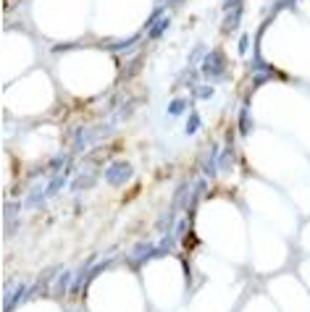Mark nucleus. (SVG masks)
I'll return each mask as SVG.
<instances>
[{
  "label": "nucleus",
  "mask_w": 310,
  "mask_h": 312,
  "mask_svg": "<svg viewBox=\"0 0 310 312\" xmlns=\"http://www.w3.org/2000/svg\"><path fill=\"white\" fill-rule=\"evenodd\" d=\"M242 13H244V8H242V5H239V8H234V11H229V13H226V18H224V32H226V34H232V32H236V29H239Z\"/></svg>",
  "instance_id": "39448f33"
},
{
  "label": "nucleus",
  "mask_w": 310,
  "mask_h": 312,
  "mask_svg": "<svg viewBox=\"0 0 310 312\" xmlns=\"http://www.w3.org/2000/svg\"><path fill=\"white\" fill-rule=\"evenodd\" d=\"M252 131V121H250V108L247 105H242V110H239V134L242 136H247Z\"/></svg>",
  "instance_id": "6e6552de"
},
{
  "label": "nucleus",
  "mask_w": 310,
  "mask_h": 312,
  "mask_svg": "<svg viewBox=\"0 0 310 312\" xmlns=\"http://www.w3.org/2000/svg\"><path fill=\"white\" fill-rule=\"evenodd\" d=\"M236 50H239V55H244V53L250 50V37H247V34L239 37V42H236Z\"/></svg>",
  "instance_id": "f3484780"
},
{
  "label": "nucleus",
  "mask_w": 310,
  "mask_h": 312,
  "mask_svg": "<svg viewBox=\"0 0 310 312\" xmlns=\"http://www.w3.org/2000/svg\"><path fill=\"white\" fill-rule=\"evenodd\" d=\"M71 283H74V275H71V270H63L61 278H58V283H56V294H58V297H63L66 291H71Z\"/></svg>",
  "instance_id": "423d86ee"
},
{
  "label": "nucleus",
  "mask_w": 310,
  "mask_h": 312,
  "mask_svg": "<svg viewBox=\"0 0 310 312\" xmlns=\"http://www.w3.org/2000/svg\"><path fill=\"white\" fill-rule=\"evenodd\" d=\"M205 55H208V50L203 48V45H197V48H195L192 53H189V66H195L197 58H205Z\"/></svg>",
  "instance_id": "dca6fc26"
},
{
  "label": "nucleus",
  "mask_w": 310,
  "mask_h": 312,
  "mask_svg": "<svg viewBox=\"0 0 310 312\" xmlns=\"http://www.w3.org/2000/svg\"><path fill=\"white\" fill-rule=\"evenodd\" d=\"M132 42H140V34H132V37H126V40H116V42H108V45H103L105 50H116V53H121V50H126Z\"/></svg>",
  "instance_id": "0eeeda50"
},
{
  "label": "nucleus",
  "mask_w": 310,
  "mask_h": 312,
  "mask_svg": "<svg viewBox=\"0 0 310 312\" xmlns=\"http://www.w3.org/2000/svg\"><path fill=\"white\" fill-rule=\"evenodd\" d=\"M273 76H276V71H273V68H268L266 73H258V76L252 79V87H263V84H266L268 79H273Z\"/></svg>",
  "instance_id": "2eb2a0df"
},
{
  "label": "nucleus",
  "mask_w": 310,
  "mask_h": 312,
  "mask_svg": "<svg viewBox=\"0 0 310 312\" xmlns=\"http://www.w3.org/2000/svg\"><path fill=\"white\" fill-rule=\"evenodd\" d=\"M195 97H200V100L213 97V87H211V84H197V87H195Z\"/></svg>",
  "instance_id": "4468645a"
},
{
  "label": "nucleus",
  "mask_w": 310,
  "mask_h": 312,
  "mask_svg": "<svg viewBox=\"0 0 310 312\" xmlns=\"http://www.w3.org/2000/svg\"><path fill=\"white\" fill-rule=\"evenodd\" d=\"M168 3H181V0H168Z\"/></svg>",
  "instance_id": "412c9836"
},
{
  "label": "nucleus",
  "mask_w": 310,
  "mask_h": 312,
  "mask_svg": "<svg viewBox=\"0 0 310 312\" xmlns=\"http://www.w3.org/2000/svg\"><path fill=\"white\" fill-rule=\"evenodd\" d=\"M203 126V121H200V113H189V118H187V128L184 131L192 136V134H197V128Z\"/></svg>",
  "instance_id": "ddd939ff"
},
{
  "label": "nucleus",
  "mask_w": 310,
  "mask_h": 312,
  "mask_svg": "<svg viewBox=\"0 0 310 312\" xmlns=\"http://www.w3.org/2000/svg\"><path fill=\"white\" fill-rule=\"evenodd\" d=\"M132 176H134V165L126 163V160H116L105 168V181L111 184V187H124Z\"/></svg>",
  "instance_id": "f03ea898"
},
{
  "label": "nucleus",
  "mask_w": 310,
  "mask_h": 312,
  "mask_svg": "<svg viewBox=\"0 0 310 312\" xmlns=\"http://www.w3.org/2000/svg\"><path fill=\"white\" fill-rule=\"evenodd\" d=\"M242 5V0H224V13H229V11H234V8H239Z\"/></svg>",
  "instance_id": "a211bd4d"
},
{
  "label": "nucleus",
  "mask_w": 310,
  "mask_h": 312,
  "mask_svg": "<svg viewBox=\"0 0 310 312\" xmlns=\"http://www.w3.org/2000/svg\"><path fill=\"white\" fill-rule=\"evenodd\" d=\"M292 5H295V0H279V3L271 8V11H273V13H279L281 8H292Z\"/></svg>",
  "instance_id": "6ab92c4d"
},
{
  "label": "nucleus",
  "mask_w": 310,
  "mask_h": 312,
  "mask_svg": "<svg viewBox=\"0 0 310 312\" xmlns=\"http://www.w3.org/2000/svg\"><path fill=\"white\" fill-rule=\"evenodd\" d=\"M189 105V100L187 97H176V100H171V105H168V116H181L187 110Z\"/></svg>",
  "instance_id": "9b49d317"
},
{
  "label": "nucleus",
  "mask_w": 310,
  "mask_h": 312,
  "mask_svg": "<svg viewBox=\"0 0 310 312\" xmlns=\"http://www.w3.org/2000/svg\"><path fill=\"white\" fill-rule=\"evenodd\" d=\"M45 199H48V194H45V189H32V194L26 197V207H40Z\"/></svg>",
  "instance_id": "f8f14e48"
},
{
  "label": "nucleus",
  "mask_w": 310,
  "mask_h": 312,
  "mask_svg": "<svg viewBox=\"0 0 310 312\" xmlns=\"http://www.w3.org/2000/svg\"><path fill=\"white\" fill-rule=\"evenodd\" d=\"M16 210H19V205H16V202H11V205H5V218L16 215Z\"/></svg>",
  "instance_id": "aec40b11"
},
{
  "label": "nucleus",
  "mask_w": 310,
  "mask_h": 312,
  "mask_svg": "<svg viewBox=\"0 0 310 312\" xmlns=\"http://www.w3.org/2000/svg\"><path fill=\"white\" fill-rule=\"evenodd\" d=\"M187 194H189V181H184L179 187V191H176V197H174V205H171V210L176 213V207H184L187 205Z\"/></svg>",
  "instance_id": "9d476101"
},
{
  "label": "nucleus",
  "mask_w": 310,
  "mask_h": 312,
  "mask_svg": "<svg viewBox=\"0 0 310 312\" xmlns=\"http://www.w3.org/2000/svg\"><path fill=\"white\" fill-rule=\"evenodd\" d=\"M226 66H229V61H226L224 50H208L200 71H203L208 79H221V76H226Z\"/></svg>",
  "instance_id": "f257e3e1"
},
{
  "label": "nucleus",
  "mask_w": 310,
  "mask_h": 312,
  "mask_svg": "<svg viewBox=\"0 0 310 312\" xmlns=\"http://www.w3.org/2000/svg\"><path fill=\"white\" fill-rule=\"evenodd\" d=\"M168 24H171V21H168V18H163V16H160V18H158V21H155V24L150 26V34H148V37H150V40H160V37H163V34H166V29H168Z\"/></svg>",
  "instance_id": "1a4fd4ad"
},
{
  "label": "nucleus",
  "mask_w": 310,
  "mask_h": 312,
  "mask_svg": "<svg viewBox=\"0 0 310 312\" xmlns=\"http://www.w3.org/2000/svg\"><path fill=\"white\" fill-rule=\"evenodd\" d=\"M95 181H97L95 171H79V176L71 181V191H84L89 187H95Z\"/></svg>",
  "instance_id": "7ed1b4c3"
},
{
  "label": "nucleus",
  "mask_w": 310,
  "mask_h": 312,
  "mask_svg": "<svg viewBox=\"0 0 310 312\" xmlns=\"http://www.w3.org/2000/svg\"><path fill=\"white\" fill-rule=\"evenodd\" d=\"M69 173H71V165H66L61 173H56V179H50L48 181V187H45V194L48 197H53V194H58V189L66 184V179H69Z\"/></svg>",
  "instance_id": "20e7f679"
}]
</instances>
